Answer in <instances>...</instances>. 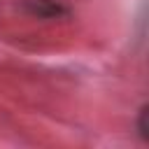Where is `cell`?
<instances>
[{
	"instance_id": "6da1fadb",
	"label": "cell",
	"mask_w": 149,
	"mask_h": 149,
	"mask_svg": "<svg viewBox=\"0 0 149 149\" xmlns=\"http://www.w3.org/2000/svg\"><path fill=\"white\" fill-rule=\"evenodd\" d=\"M147 128H149V109H147V107H142V112H140V133H142V137H144V140H149Z\"/></svg>"
}]
</instances>
